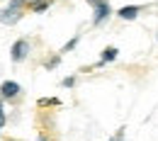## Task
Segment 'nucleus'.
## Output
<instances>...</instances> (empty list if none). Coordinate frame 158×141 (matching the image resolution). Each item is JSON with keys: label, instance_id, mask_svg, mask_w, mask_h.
Wrapping results in <instances>:
<instances>
[{"label": "nucleus", "instance_id": "obj_1", "mask_svg": "<svg viewBox=\"0 0 158 141\" xmlns=\"http://www.w3.org/2000/svg\"><path fill=\"white\" fill-rule=\"evenodd\" d=\"M12 61H22L27 54H29V41H24V39H20V41H15L12 44Z\"/></svg>", "mask_w": 158, "mask_h": 141}, {"label": "nucleus", "instance_id": "obj_2", "mask_svg": "<svg viewBox=\"0 0 158 141\" xmlns=\"http://www.w3.org/2000/svg\"><path fill=\"white\" fill-rule=\"evenodd\" d=\"M0 95H2V97H17V95H20V85L15 81H5L0 85Z\"/></svg>", "mask_w": 158, "mask_h": 141}, {"label": "nucleus", "instance_id": "obj_3", "mask_svg": "<svg viewBox=\"0 0 158 141\" xmlns=\"http://www.w3.org/2000/svg\"><path fill=\"white\" fill-rule=\"evenodd\" d=\"M107 15H110V2H107V0H100L98 5H95V24L105 22Z\"/></svg>", "mask_w": 158, "mask_h": 141}, {"label": "nucleus", "instance_id": "obj_4", "mask_svg": "<svg viewBox=\"0 0 158 141\" xmlns=\"http://www.w3.org/2000/svg\"><path fill=\"white\" fill-rule=\"evenodd\" d=\"M139 10H141L139 5H124V7L119 10L117 15H119V17H122V20H134V17H136V15H139Z\"/></svg>", "mask_w": 158, "mask_h": 141}, {"label": "nucleus", "instance_id": "obj_5", "mask_svg": "<svg viewBox=\"0 0 158 141\" xmlns=\"http://www.w3.org/2000/svg\"><path fill=\"white\" fill-rule=\"evenodd\" d=\"M114 59H117V49H114V46H107V49L102 51V59H100V66H102V63H107V61H114Z\"/></svg>", "mask_w": 158, "mask_h": 141}, {"label": "nucleus", "instance_id": "obj_6", "mask_svg": "<svg viewBox=\"0 0 158 141\" xmlns=\"http://www.w3.org/2000/svg\"><path fill=\"white\" fill-rule=\"evenodd\" d=\"M76 44H78V37H76V39H71V41H68V44H66V46H63V51H68V49H73V46H76Z\"/></svg>", "mask_w": 158, "mask_h": 141}, {"label": "nucleus", "instance_id": "obj_7", "mask_svg": "<svg viewBox=\"0 0 158 141\" xmlns=\"http://www.w3.org/2000/svg\"><path fill=\"white\" fill-rule=\"evenodd\" d=\"M73 83H76V78H63V88H71Z\"/></svg>", "mask_w": 158, "mask_h": 141}, {"label": "nucleus", "instance_id": "obj_8", "mask_svg": "<svg viewBox=\"0 0 158 141\" xmlns=\"http://www.w3.org/2000/svg\"><path fill=\"white\" fill-rule=\"evenodd\" d=\"M56 63H59V56H56V59H51V61H46V68H54Z\"/></svg>", "mask_w": 158, "mask_h": 141}, {"label": "nucleus", "instance_id": "obj_9", "mask_svg": "<svg viewBox=\"0 0 158 141\" xmlns=\"http://www.w3.org/2000/svg\"><path fill=\"white\" fill-rule=\"evenodd\" d=\"M2 124H5V114L0 112V126H2Z\"/></svg>", "mask_w": 158, "mask_h": 141}, {"label": "nucleus", "instance_id": "obj_10", "mask_svg": "<svg viewBox=\"0 0 158 141\" xmlns=\"http://www.w3.org/2000/svg\"><path fill=\"white\" fill-rule=\"evenodd\" d=\"M98 2H100V0H90V5H93V7H95V5H98Z\"/></svg>", "mask_w": 158, "mask_h": 141}, {"label": "nucleus", "instance_id": "obj_11", "mask_svg": "<svg viewBox=\"0 0 158 141\" xmlns=\"http://www.w3.org/2000/svg\"><path fill=\"white\" fill-rule=\"evenodd\" d=\"M0 112H2V102H0Z\"/></svg>", "mask_w": 158, "mask_h": 141}, {"label": "nucleus", "instance_id": "obj_12", "mask_svg": "<svg viewBox=\"0 0 158 141\" xmlns=\"http://www.w3.org/2000/svg\"><path fill=\"white\" fill-rule=\"evenodd\" d=\"M10 141H15V139H10Z\"/></svg>", "mask_w": 158, "mask_h": 141}]
</instances>
